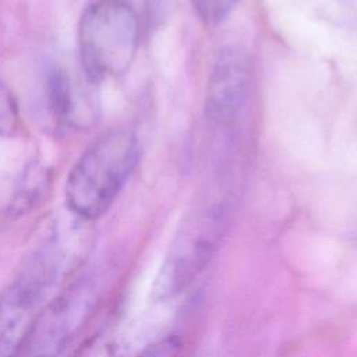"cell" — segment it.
Wrapping results in <instances>:
<instances>
[{
    "label": "cell",
    "instance_id": "cell-1",
    "mask_svg": "<svg viewBox=\"0 0 357 357\" xmlns=\"http://www.w3.org/2000/svg\"><path fill=\"white\" fill-rule=\"evenodd\" d=\"M139 159V144L130 130L99 137L75 162L66 181L67 209L93 222L113 204Z\"/></svg>",
    "mask_w": 357,
    "mask_h": 357
},
{
    "label": "cell",
    "instance_id": "cell-2",
    "mask_svg": "<svg viewBox=\"0 0 357 357\" xmlns=\"http://www.w3.org/2000/svg\"><path fill=\"white\" fill-rule=\"evenodd\" d=\"M138 42V15L124 0H95L79 18V59L93 82L126 73L135 57Z\"/></svg>",
    "mask_w": 357,
    "mask_h": 357
},
{
    "label": "cell",
    "instance_id": "cell-3",
    "mask_svg": "<svg viewBox=\"0 0 357 357\" xmlns=\"http://www.w3.org/2000/svg\"><path fill=\"white\" fill-rule=\"evenodd\" d=\"M226 227V209L219 202H201L180 225L153 283L152 296L169 301L185 291L213 259Z\"/></svg>",
    "mask_w": 357,
    "mask_h": 357
},
{
    "label": "cell",
    "instance_id": "cell-4",
    "mask_svg": "<svg viewBox=\"0 0 357 357\" xmlns=\"http://www.w3.org/2000/svg\"><path fill=\"white\" fill-rule=\"evenodd\" d=\"M59 289L40 272L22 264L0 291V357H15L43 308Z\"/></svg>",
    "mask_w": 357,
    "mask_h": 357
},
{
    "label": "cell",
    "instance_id": "cell-5",
    "mask_svg": "<svg viewBox=\"0 0 357 357\" xmlns=\"http://www.w3.org/2000/svg\"><path fill=\"white\" fill-rule=\"evenodd\" d=\"M88 318L85 305L68 293L56 296L40 312L15 357H63Z\"/></svg>",
    "mask_w": 357,
    "mask_h": 357
},
{
    "label": "cell",
    "instance_id": "cell-6",
    "mask_svg": "<svg viewBox=\"0 0 357 357\" xmlns=\"http://www.w3.org/2000/svg\"><path fill=\"white\" fill-rule=\"evenodd\" d=\"M250 86V67L237 49L219 53L206 85L205 114L215 123L231 121L241 110Z\"/></svg>",
    "mask_w": 357,
    "mask_h": 357
},
{
    "label": "cell",
    "instance_id": "cell-7",
    "mask_svg": "<svg viewBox=\"0 0 357 357\" xmlns=\"http://www.w3.org/2000/svg\"><path fill=\"white\" fill-rule=\"evenodd\" d=\"M50 170L42 165H31L26 167L10 201V216H21L32 211L45 197L50 185Z\"/></svg>",
    "mask_w": 357,
    "mask_h": 357
},
{
    "label": "cell",
    "instance_id": "cell-8",
    "mask_svg": "<svg viewBox=\"0 0 357 357\" xmlns=\"http://www.w3.org/2000/svg\"><path fill=\"white\" fill-rule=\"evenodd\" d=\"M49 109L59 123L67 121L73 110V91L68 77L61 70H52L46 84Z\"/></svg>",
    "mask_w": 357,
    "mask_h": 357
},
{
    "label": "cell",
    "instance_id": "cell-9",
    "mask_svg": "<svg viewBox=\"0 0 357 357\" xmlns=\"http://www.w3.org/2000/svg\"><path fill=\"white\" fill-rule=\"evenodd\" d=\"M238 0H194L199 18L208 25H216L225 20Z\"/></svg>",
    "mask_w": 357,
    "mask_h": 357
},
{
    "label": "cell",
    "instance_id": "cell-10",
    "mask_svg": "<svg viewBox=\"0 0 357 357\" xmlns=\"http://www.w3.org/2000/svg\"><path fill=\"white\" fill-rule=\"evenodd\" d=\"M74 357H121L110 333L100 332L88 339Z\"/></svg>",
    "mask_w": 357,
    "mask_h": 357
},
{
    "label": "cell",
    "instance_id": "cell-11",
    "mask_svg": "<svg viewBox=\"0 0 357 357\" xmlns=\"http://www.w3.org/2000/svg\"><path fill=\"white\" fill-rule=\"evenodd\" d=\"M17 123V109L8 89L0 82V134L14 130Z\"/></svg>",
    "mask_w": 357,
    "mask_h": 357
}]
</instances>
